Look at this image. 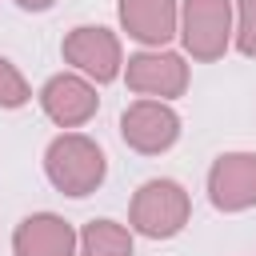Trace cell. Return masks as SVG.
<instances>
[{
	"mask_svg": "<svg viewBox=\"0 0 256 256\" xmlns=\"http://www.w3.org/2000/svg\"><path fill=\"white\" fill-rule=\"evenodd\" d=\"M44 180L72 200H84L92 192H100V184L108 180V156L100 148V140H92L88 132H56L44 144Z\"/></svg>",
	"mask_w": 256,
	"mask_h": 256,
	"instance_id": "obj_1",
	"label": "cell"
},
{
	"mask_svg": "<svg viewBox=\"0 0 256 256\" xmlns=\"http://www.w3.org/2000/svg\"><path fill=\"white\" fill-rule=\"evenodd\" d=\"M188 220H192V196L172 176L144 180L132 192V200H128V228H132V236L172 240V236H180L188 228Z\"/></svg>",
	"mask_w": 256,
	"mask_h": 256,
	"instance_id": "obj_2",
	"label": "cell"
},
{
	"mask_svg": "<svg viewBox=\"0 0 256 256\" xmlns=\"http://www.w3.org/2000/svg\"><path fill=\"white\" fill-rule=\"evenodd\" d=\"M120 80L136 100H164L176 104L192 84V64L180 48H136L124 60Z\"/></svg>",
	"mask_w": 256,
	"mask_h": 256,
	"instance_id": "obj_3",
	"label": "cell"
},
{
	"mask_svg": "<svg viewBox=\"0 0 256 256\" xmlns=\"http://www.w3.org/2000/svg\"><path fill=\"white\" fill-rule=\"evenodd\" d=\"M176 44L192 64H216L232 52V0H180Z\"/></svg>",
	"mask_w": 256,
	"mask_h": 256,
	"instance_id": "obj_4",
	"label": "cell"
},
{
	"mask_svg": "<svg viewBox=\"0 0 256 256\" xmlns=\"http://www.w3.org/2000/svg\"><path fill=\"white\" fill-rule=\"evenodd\" d=\"M60 56H64L68 72L92 80L96 88L120 80V72H124V44H120V32H112L108 24L68 28L60 40Z\"/></svg>",
	"mask_w": 256,
	"mask_h": 256,
	"instance_id": "obj_5",
	"label": "cell"
},
{
	"mask_svg": "<svg viewBox=\"0 0 256 256\" xmlns=\"http://www.w3.org/2000/svg\"><path fill=\"white\" fill-rule=\"evenodd\" d=\"M184 120L164 100H132L120 112V140L140 156H164L180 144Z\"/></svg>",
	"mask_w": 256,
	"mask_h": 256,
	"instance_id": "obj_6",
	"label": "cell"
},
{
	"mask_svg": "<svg viewBox=\"0 0 256 256\" xmlns=\"http://www.w3.org/2000/svg\"><path fill=\"white\" fill-rule=\"evenodd\" d=\"M204 192H208V204L224 216L252 212L256 208V152H248V148L220 152L208 164Z\"/></svg>",
	"mask_w": 256,
	"mask_h": 256,
	"instance_id": "obj_7",
	"label": "cell"
},
{
	"mask_svg": "<svg viewBox=\"0 0 256 256\" xmlns=\"http://www.w3.org/2000/svg\"><path fill=\"white\" fill-rule=\"evenodd\" d=\"M36 104L40 112L60 128V132H80L96 112H100V88L76 72H52L40 92H36Z\"/></svg>",
	"mask_w": 256,
	"mask_h": 256,
	"instance_id": "obj_8",
	"label": "cell"
},
{
	"mask_svg": "<svg viewBox=\"0 0 256 256\" xmlns=\"http://www.w3.org/2000/svg\"><path fill=\"white\" fill-rule=\"evenodd\" d=\"M116 20L140 48H168L180 28V0H116Z\"/></svg>",
	"mask_w": 256,
	"mask_h": 256,
	"instance_id": "obj_9",
	"label": "cell"
},
{
	"mask_svg": "<svg viewBox=\"0 0 256 256\" xmlns=\"http://www.w3.org/2000/svg\"><path fill=\"white\" fill-rule=\"evenodd\" d=\"M12 256H76V224L60 212H28L12 228Z\"/></svg>",
	"mask_w": 256,
	"mask_h": 256,
	"instance_id": "obj_10",
	"label": "cell"
},
{
	"mask_svg": "<svg viewBox=\"0 0 256 256\" xmlns=\"http://www.w3.org/2000/svg\"><path fill=\"white\" fill-rule=\"evenodd\" d=\"M76 256H136V236L112 216H96L76 228Z\"/></svg>",
	"mask_w": 256,
	"mask_h": 256,
	"instance_id": "obj_11",
	"label": "cell"
},
{
	"mask_svg": "<svg viewBox=\"0 0 256 256\" xmlns=\"http://www.w3.org/2000/svg\"><path fill=\"white\" fill-rule=\"evenodd\" d=\"M24 104H32V84L16 68V60H8L0 52V112H16Z\"/></svg>",
	"mask_w": 256,
	"mask_h": 256,
	"instance_id": "obj_12",
	"label": "cell"
},
{
	"mask_svg": "<svg viewBox=\"0 0 256 256\" xmlns=\"http://www.w3.org/2000/svg\"><path fill=\"white\" fill-rule=\"evenodd\" d=\"M232 48L256 60V0H232Z\"/></svg>",
	"mask_w": 256,
	"mask_h": 256,
	"instance_id": "obj_13",
	"label": "cell"
},
{
	"mask_svg": "<svg viewBox=\"0 0 256 256\" xmlns=\"http://www.w3.org/2000/svg\"><path fill=\"white\" fill-rule=\"evenodd\" d=\"M20 12H48V8H56V0H12Z\"/></svg>",
	"mask_w": 256,
	"mask_h": 256,
	"instance_id": "obj_14",
	"label": "cell"
}]
</instances>
